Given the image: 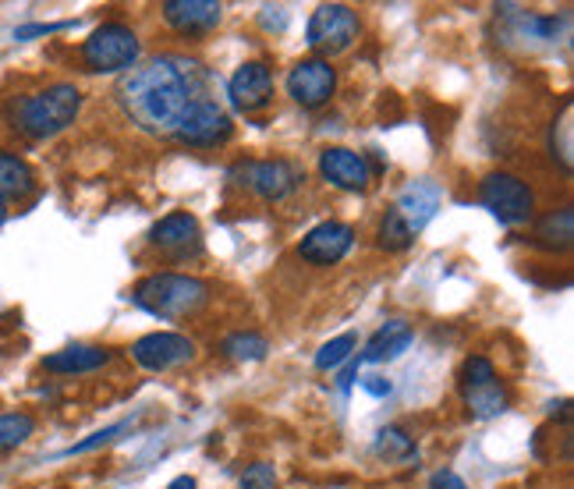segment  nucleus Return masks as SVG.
<instances>
[{"mask_svg": "<svg viewBox=\"0 0 574 489\" xmlns=\"http://www.w3.org/2000/svg\"><path fill=\"white\" fill-rule=\"evenodd\" d=\"M479 199L500 224L507 227H518V224H528L532 213H536V195L518 174H507V171H497V174H486L479 185Z\"/></svg>", "mask_w": 574, "mask_h": 489, "instance_id": "5", "label": "nucleus"}, {"mask_svg": "<svg viewBox=\"0 0 574 489\" xmlns=\"http://www.w3.org/2000/svg\"><path fill=\"white\" fill-rule=\"evenodd\" d=\"M358 39V15L344 4H323V8L312 11L309 29H305V43H309L316 54H344Z\"/></svg>", "mask_w": 574, "mask_h": 489, "instance_id": "6", "label": "nucleus"}, {"mask_svg": "<svg viewBox=\"0 0 574 489\" xmlns=\"http://www.w3.org/2000/svg\"><path fill=\"white\" fill-rule=\"evenodd\" d=\"M139 36L132 25L125 22H103L93 29V36L82 43V64L96 75H110V71H132L139 64Z\"/></svg>", "mask_w": 574, "mask_h": 489, "instance_id": "4", "label": "nucleus"}, {"mask_svg": "<svg viewBox=\"0 0 574 489\" xmlns=\"http://www.w3.org/2000/svg\"><path fill=\"white\" fill-rule=\"evenodd\" d=\"M337 93V68L323 57L298 61L287 75V96L305 110H319L334 100Z\"/></svg>", "mask_w": 574, "mask_h": 489, "instance_id": "7", "label": "nucleus"}, {"mask_svg": "<svg viewBox=\"0 0 574 489\" xmlns=\"http://www.w3.org/2000/svg\"><path fill=\"white\" fill-rule=\"evenodd\" d=\"M210 298V284L188 273H149L146 280H139L132 302L139 309H146L149 316L160 319H181L192 316L206 305Z\"/></svg>", "mask_w": 574, "mask_h": 489, "instance_id": "3", "label": "nucleus"}, {"mask_svg": "<svg viewBox=\"0 0 574 489\" xmlns=\"http://www.w3.org/2000/svg\"><path fill=\"white\" fill-rule=\"evenodd\" d=\"M117 100L142 132L174 135L195 103L210 100V75L192 57L160 54L146 64H135L121 78Z\"/></svg>", "mask_w": 574, "mask_h": 489, "instance_id": "1", "label": "nucleus"}, {"mask_svg": "<svg viewBox=\"0 0 574 489\" xmlns=\"http://www.w3.org/2000/svg\"><path fill=\"white\" fill-rule=\"evenodd\" d=\"M36 433V419L29 412H4L0 415V454L18 451Z\"/></svg>", "mask_w": 574, "mask_h": 489, "instance_id": "24", "label": "nucleus"}, {"mask_svg": "<svg viewBox=\"0 0 574 489\" xmlns=\"http://www.w3.org/2000/svg\"><path fill=\"white\" fill-rule=\"evenodd\" d=\"M394 210L401 213L404 224L412 227V234H419L422 227L436 217V210H440V188H436L433 181H412V185L401 192Z\"/></svg>", "mask_w": 574, "mask_h": 489, "instance_id": "16", "label": "nucleus"}, {"mask_svg": "<svg viewBox=\"0 0 574 489\" xmlns=\"http://www.w3.org/2000/svg\"><path fill=\"white\" fill-rule=\"evenodd\" d=\"M571 238H574V210L571 206L546 213V217L536 224V234H532V241L546 252H567L571 249Z\"/></svg>", "mask_w": 574, "mask_h": 489, "instance_id": "20", "label": "nucleus"}, {"mask_svg": "<svg viewBox=\"0 0 574 489\" xmlns=\"http://www.w3.org/2000/svg\"><path fill=\"white\" fill-rule=\"evenodd\" d=\"M376 241H380V249L387 252H408L415 245V234L412 227L401 220V213L387 210V217L380 220V231H376Z\"/></svg>", "mask_w": 574, "mask_h": 489, "instance_id": "25", "label": "nucleus"}, {"mask_svg": "<svg viewBox=\"0 0 574 489\" xmlns=\"http://www.w3.org/2000/svg\"><path fill=\"white\" fill-rule=\"evenodd\" d=\"M465 404L472 419H497L507 412V390L500 383H489L479 390H465Z\"/></svg>", "mask_w": 574, "mask_h": 489, "instance_id": "21", "label": "nucleus"}, {"mask_svg": "<svg viewBox=\"0 0 574 489\" xmlns=\"http://www.w3.org/2000/svg\"><path fill=\"white\" fill-rule=\"evenodd\" d=\"M429 489H468V486H465V479H461V475L440 468V472H433V479H429Z\"/></svg>", "mask_w": 574, "mask_h": 489, "instance_id": "33", "label": "nucleus"}, {"mask_svg": "<svg viewBox=\"0 0 574 489\" xmlns=\"http://www.w3.org/2000/svg\"><path fill=\"white\" fill-rule=\"evenodd\" d=\"M319 174H323L330 185L344 188V192H365L369 181H373V167L362 153L344 146H330L319 153Z\"/></svg>", "mask_w": 574, "mask_h": 489, "instance_id": "12", "label": "nucleus"}, {"mask_svg": "<svg viewBox=\"0 0 574 489\" xmlns=\"http://www.w3.org/2000/svg\"><path fill=\"white\" fill-rule=\"evenodd\" d=\"M107 362H110L107 348H96V344H68V348L43 358V369L57 376H82V373H96V369H103Z\"/></svg>", "mask_w": 574, "mask_h": 489, "instance_id": "17", "label": "nucleus"}, {"mask_svg": "<svg viewBox=\"0 0 574 489\" xmlns=\"http://www.w3.org/2000/svg\"><path fill=\"white\" fill-rule=\"evenodd\" d=\"M373 451L387 461H419V447H415V440L397 426H387V429L376 433Z\"/></svg>", "mask_w": 574, "mask_h": 489, "instance_id": "22", "label": "nucleus"}, {"mask_svg": "<svg viewBox=\"0 0 574 489\" xmlns=\"http://www.w3.org/2000/svg\"><path fill=\"white\" fill-rule=\"evenodd\" d=\"M132 358L142 369H149V373H167V369H178V365L192 362L195 344L185 334L156 330V334H146L132 344Z\"/></svg>", "mask_w": 574, "mask_h": 489, "instance_id": "9", "label": "nucleus"}, {"mask_svg": "<svg viewBox=\"0 0 574 489\" xmlns=\"http://www.w3.org/2000/svg\"><path fill=\"white\" fill-rule=\"evenodd\" d=\"M362 390H365V394H373V397H387L394 387H390V380H383V376H365Z\"/></svg>", "mask_w": 574, "mask_h": 489, "instance_id": "34", "label": "nucleus"}, {"mask_svg": "<svg viewBox=\"0 0 574 489\" xmlns=\"http://www.w3.org/2000/svg\"><path fill=\"white\" fill-rule=\"evenodd\" d=\"M163 22L181 36H206L220 25L224 8L217 0H167L163 4Z\"/></svg>", "mask_w": 574, "mask_h": 489, "instance_id": "14", "label": "nucleus"}, {"mask_svg": "<svg viewBox=\"0 0 574 489\" xmlns=\"http://www.w3.org/2000/svg\"><path fill=\"white\" fill-rule=\"evenodd\" d=\"M125 429H132V422H117V426L100 429V433H93V436H89V440L71 443L68 451H64V458H75V454H89V451H96V447H107V443H114L117 436L125 433Z\"/></svg>", "mask_w": 574, "mask_h": 489, "instance_id": "29", "label": "nucleus"}, {"mask_svg": "<svg viewBox=\"0 0 574 489\" xmlns=\"http://www.w3.org/2000/svg\"><path fill=\"white\" fill-rule=\"evenodd\" d=\"M167 489H199V486H195V479H192V475H178V479H174Z\"/></svg>", "mask_w": 574, "mask_h": 489, "instance_id": "36", "label": "nucleus"}, {"mask_svg": "<svg viewBox=\"0 0 574 489\" xmlns=\"http://www.w3.org/2000/svg\"><path fill=\"white\" fill-rule=\"evenodd\" d=\"M571 117H574V103H564V114H560V121H553L550 128V153L553 160H560V167H564L567 174H571Z\"/></svg>", "mask_w": 574, "mask_h": 489, "instance_id": "26", "label": "nucleus"}, {"mask_svg": "<svg viewBox=\"0 0 574 489\" xmlns=\"http://www.w3.org/2000/svg\"><path fill=\"white\" fill-rule=\"evenodd\" d=\"M231 132H234V125H231V117H227V110L210 96V100L195 103V107L188 110L185 121L174 128V139L185 142V146L210 149V146H220V142L231 139Z\"/></svg>", "mask_w": 574, "mask_h": 489, "instance_id": "8", "label": "nucleus"}, {"mask_svg": "<svg viewBox=\"0 0 574 489\" xmlns=\"http://www.w3.org/2000/svg\"><path fill=\"white\" fill-rule=\"evenodd\" d=\"M227 96H231L234 107L245 110V114H259V110H266L273 103L270 68L259 64V61L241 64V68L231 75V82H227Z\"/></svg>", "mask_w": 574, "mask_h": 489, "instance_id": "13", "label": "nucleus"}, {"mask_svg": "<svg viewBox=\"0 0 574 489\" xmlns=\"http://www.w3.org/2000/svg\"><path fill=\"white\" fill-rule=\"evenodd\" d=\"M64 29H71V22H57V25H22V29H15V39L50 36V32H64Z\"/></svg>", "mask_w": 574, "mask_h": 489, "instance_id": "32", "label": "nucleus"}, {"mask_svg": "<svg viewBox=\"0 0 574 489\" xmlns=\"http://www.w3.org/2000/svg\"><path fill=\"white\" fill-rule=\"evenodd\" d=\"M305 181V171L291 160H259L245 167V185L266 202H280Z\"/></svg>", "mask_w": 574, "mask_h": 489, "instance_id": "11", "label": "nucleus"}, {"mask_svg": "<svg viewBox=\"0 0 574 489\" xmlns=\"http://www.w3.org/2000/svg\"><path fill=\"white\" fill-rule=\"evenodd\" d=\"M358 358H348V362H344V369H341V376H337V387L341 390H351V383L358 380Z\"/></svg>", "mask_w": 574, "mask_h": 489, "instance_id": "35", "label": "nucleus"}, {"mask_svg": "<svg viewBox=\"0 0 574 489\" xmlns=\"http://www.w3.org/2000/svg\"><path fill=\"white\" fill-rule=\"evenodd\" d=\"M36 192V171L18 153L0 149V199L22 202Z\"/></svg>", "mask_w": 574, "mask_h": 489, "instance_id": "19", "label": "nucleus"}, {"mask_svg": "<svg viewBox=\"0 0 574 489\" xmlns=\"http://www.w3.org/2000/svg\"><path fill=\"white\" fill-rule=\"evenodd\" d=\"M78 110H82V93L71 82L39 89V93L18 96L11 103V125L25 139H54L68 125H75Z\"/></svg>", "mask_w": 574, "mask_h": 489, "instance_id": "2", "label": "nucleus"}, {"mask_svg": "<svg viewBox=\"0 0 574 489\" xmlns=\"http://www.w3.org/2000/svg\"><path fill=\"white\" fill-rule=\"evenodd\" d=\"M351 245H355V227L341 224V220H323V224H316L302 238L298 256L312 266H334L348 256Z\"/></svg>", "mask_w": 574, "mask_h": 489, "instance_id": "10", "label": "nucleus"}, {"mask_svg": "<svg viewBox=\"0 0 574 489\" xmlns=\"http://www.w3.org/2000/svg\"><path fill=\"white\" fill-rule=\"evenodd\" d=\"M259 22H263L266 32H284L287 29V11L284 8H263Z\"/></svg>", "mask_w": 574, "mask_h": 489, "instance_id": "31", "label": "nucleus"}, {"mask_svg": "<svg viewBox=\"0 0 574 489\" xmlns=\"http://www.w3.org/2000/svg\"><path fill=\"white\" fill-rule=\"evenodd\" d=\"M355 348H358V337L355 334H341L334 341H326L323 348L316 351V369H341L348 358H355Z\"/></svg>", "mask_w": 574, "mask_h": 489, "instance_id": "27", "label": "nucleus"}, {"mask_svg": "<svg viewBox=\"0 0 574 489\" xmlns=\"http://www.w3.org/2000/svg\"><path fill=\"white\" fill-rule=\"evenodd\" d=\"M238 489H277V472H273V465L259 461V465L245 468V475L238 479Z\"/></svg>", "mask_w": 574, "mask_h": 489, "instance_id": "30", "label": "nucleus"}, {"mask_svg": "<svg viewBox=\"0 0 574 489\" xmlns=\"http://www.w3.org/2000/svg\"><path fill=\"white\" fill-rule=\"evenodd\" d=\"M412 348V326L404 323V319H390L369 337L365 351L358 355V362H390V358L404 355V351Z\"/></svg>", "mask_w": 574, "mask_h": 489, "instance_id": "18", "label": "nucleus"}, {"mask_svg": "<svg viewBox=\"0 0 574 489\" xmlns=\"http://www.w3.org/2000/svg\"><path fill=\"white\" fill-rule=\"evenodd\" d=\"M149 241L174 259L195 256V252H199V220H195L192 213H171V217H163L160 224L149 231Z\"/></svg>", "mask_w": 574, "mask_h": 489, "instance_id": "15", "label": "nucleus"}, {"mask_svg": "<svg viewBox=\"0 0 574 489\" xmlns=\"http://www.w3.org/2000/svg\"><path fill=\"white\" fill-rule=\"evenodd\" d=\"M224 355L234 358V362H259V358H266V351H270V341H266L263 334H252V330H238V334L224 337Z\"/></svg>", "mask_w": 574, "mask_h": 489, "instance_id": "23", "label": "nucleus"}, {"mask_svg": "<svg viewBox=\"0 0 574 489\" xmlns=\"http://www.w3.org/2000/svg\"><path fill=\"white\" fill-rule=\"evenodd\" d=\"M4 220H8V202L0 199V227H4Z\"/></svg>", "mask_w": 574, "mask_h": 489, "instance_id": "37", "label": "nucleus"}, {"mask_svg": "<svg viewBox=\"0 0 574 489\" xmlns=\"http://www.w3.org/2000/svg\"><path fill=\"white\" fill-rule=\"evenodd\" d=\"M458 383H461V394H465V390L489 387V383H497V369H493V362H489V358L472 355V358H465V365H461Z\"/></svg>", "mask_w": 574, "mask_h": 489, "instance_id": "28", "label": "nucleus"}]
</instances>
